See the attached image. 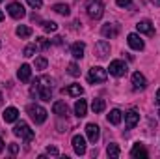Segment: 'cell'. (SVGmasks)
<instances>
[{
	"label": "cell",
	"instance_id": "obj_37",
	"mask_svg": "<svg viewBox=\"0 0 160 159\" xmlns=\"http://www.w3.org/2000/svg\"><path fill=\"white\" fill-rule=\"evenodd\" d=\"M52 43H56V45H62V43H63V38H62V36H56V38L52 40Z\"/></svg>",
	"mask_w": 160,
	"mask_h": 159
},
{
	"label": "cell",
	"instance_id": "obj_22",
	"mask_svg": "<svg viewBox=\"0 0 160 159\" xmlns=\"http://www.w3.org/2000/svg\"><path fill=\"white\" fill-rule=\"evenodd\" d=\"M82 92H84V88H82L80 84H71V86L63 88V94L73 96V97H78V96H82Z\"/></svg>",
	"mask_w": 160,
	"mask_h": 159
},
{
	"label": "cell",
	"instance_id": "obj_27",
	"mask_svg": "<svg viewBox=\"0 0 160 159\" xmlns=\"http://www.w3.org/2000/svg\"><path fill=\"white\" fill-rule=\"evenodd\" d=\"M41 26H43V30H45V32H48V34H50V32H56V30H58V25H56L54 21H45V23H43Z\"/></svg>",
	"mask_w": 160,
	"mask_h": 159
},
{
	"label": "cell",
	"instance_id": "obj_36",
	"mask_svg": "<svg viewBox=\"0 0 160 159\" xmlns=\"http://www.w3.org/2000/svg\"><path fill=\"white\" fill-rule=\"evenodd\" d=\"M9 152H11V154L15 156V154L19 152V146H17V144H9Z\"/></svg>",
	"mask_w": 160,
	"mask_h": 159
},
{
	"label": "cell",
	"instance_id": "obj_41",
	"mask_svg": "<svg viewBox=\"0 0 160 159\" xmlns=\"http://www.w3.org/2000/svg\"><path fill=\"white\" fill-rule=\"evenodd\" d=\"M2 21H4V13L0 11V23H2Z\"/></svg>",
	"mask_w": 160,
	"mask_h": 159
},
{
	"label": "cell",
	"instance_id": "obj_5",
	"mask_svg": "<svg viewBox=\"0 0 160 159\" xmlns=\"http://www.w3.org/2000/svg\"><path fill=\"white\" fill-rule=\"evenodd\" d=\"M26 112H28V116L34 120L36 123H45V120H47V111L41 105H28Z\"/></svg>",
	"mask_w": 160,
	"mask_h": 159
},
{
	"label": "cell",
	"instance_id": "obj_29",
	"mask_svg": "<svg viewBox=\"0 0 160 159\" xmlns=\"http://www.w3.org/2000/svg\"><path fill=\"white\" fill-rule=\"evenodd\" d=\"M36 51H38V45H26V47H24V51H22V54H24L26 58H30V56H34V54H36Z\"/></svg>",
	"mask_w": 160,
	"mask_h": 159
},
{
	"label": "cell",
	"instance_id": "obj_17",
	"mask_svg": "<svg viewBox=\"0 0 160 159\" xmlns=\"http://www.w3.org/2000/svg\"><path fill=\"white\" fill-rule=\"evenodd\" d=\"M132 84H134L136 90H143L147 86V80H145V77L140 71H136V73H132Z\"/></svg>",
	"mask_w": 160,
	"mask_h": 159
},
{
	"label": "cell",
	"instance_id": "obj_18",
	"mask_svg": "<svg viewBox=\"0 0 160 159\" xmlns=\"http://www.w3.org/2000/svg\"><path fill=\"white\" fill-rule=\"evenodd\" d=\"M4 122L6 123H11V122H17V118H19V111L15 109V107H8L6 111H4Z\"/></svg>",
	"mask_w": 160,
	"mask_h": 159
},
{
	"label": "cell",
	"instance_id": "obj_42",
	"mask_svg": "<svg viewBox=\"0 0 160 159\" xmlns=\"http://www.w3.org/2000/svg\"><path fill=\"white\" fill-rule=\"evenodd\" d=\"M2 99H4V97H2V92H0V103H2Z\"/></svg>",
	"mask_w": 160,
	"mask_h": 159
},
{
	"label": "cell",
	"instance_id": "obj_24",
	"mask_svg": "<svg viewBox=\"0 0 160 159\" xmlns=\"http://www.w3.org/2000/svg\"><path fill=\"white\" fill-rule=\"evenodd\" d=\"M52 9H54L56 13L63 15V17H67V15L71 13V9H69V6H67V4H54V6H52Z\"/></svg>",
	"mask_w": 160,
	"mask_h": 159
},
{
	"label": "cell",
	"instance_id": "obj_33",
	"mask_svg": "<svg viewBox=\"0 0 160 159\" xmlns=\"http://www.w3.org/2000/svg\"><path fill=\"white\" fill-rule=\"evenodd\" d=\"M28 4H30V8H34V9H39L41 6H43V0H26Z\"/></svg>",
	"mask_w": 160,
	"mask_h": 159
},
{
	"label": "cell",
	"instance_id": "obj_7",
	"mask_svg": "<svg viewBox=\"0 0 160 159\" xmlns=\"http://www.w3.org/2000/svg\"><path fill=\"white\" fill-rule=\"evenodd\" d=\"M86 135H88L89 142L97 144L99 139H101V127H99L97 123H88V125H86Z\"/></svg>",
	"mask_w": 160,
	"mask_h": 159
},
{
	"label": "cell",
	"instance_id": "obj_8",
	"mask_svg": "<svg viewBox=\"0 0 160 159\" xmlns=\"http://www.w3.org/2000/svg\"><path fill=\"white\" fill-rule=\"evenodd\" d=\"M121 26L119 25H116V23H108V25H104L102 28H101V34L104 36V38H108V40H114V38H118V34H119Z\"/></svg>",
	"mask_w": 160,
	"mask_h": 159
},
{
	"label": "cell",
	"instance_id": "obj_44",
	"mask_svg": "<svg viewBox=\"0 0 160 159\" xmlns=\"http://www.w3.org/2000/svg\"><path fill=\"white\" fill-rule=\"evenodd\" d=\"M0 2H4V0H0Z\"/></svg>",
	"mask_w": 160,
	"mask_h": 159
},
{
	"label": "cell",
	"instance_id": "obj_3",
	"mask_svg": "<svg viewBox=\"0 0 160 159\" xmlns=\"http://www.w3.org/2000/svg\"><path fill=\"white\" fill-rule=\"evenodd\" d=\"M108 79V71L101 66H93L88 73V82L89 84H99V82H104Z\"/></svg>",
	"mask_w": 160,
	"mask_h": 159
},
{
	"label": "cell",
	"instance_id": "obj_1",
	"mask_svg": "<svg viewBox=\"0 0 160 159\" xmlns=\"http://www.w3.org/2000/svg\"><path fill=\"white\" fill-rule=\"evenodd\" d=\"M30 96L32 97H38L41 101H50L52 97V84L48 77H38V79L32 82V88H30Z\"/></svg>",
	"mask_w": 160,
	"mask_h": 159
},
{
	"label": "cell",
	"instance_id": "obj_16",
	"mask_svg": "<svg viewBox=\"0 0 160 159\" xmlns=\"http://www.w3.org/2000/svg\"><path fill=\"white\" fill-rule=\"evenodd\" d=\"M17 77L21 82H28L30 77H32V68L28 66V64H22L21 68H19V71H17Z\"/></svg>",
	"mask_w": 160,
	"mask_h": 159
},
{
	"label": "cell",
	"instance_id": "obj_9",
	"mask_svg": "<svg viewBox=\"0 0 160 159\" xmlns=\"http://www.w3.org/2000/svg\"><path fill=\"white\" fill-rule=\"evenodd\" d=\"M8 13H9L13 19H22V17L26 15L22 4H19V2H11V4H8Z\"/></svg>",
	"mask_w": 160,
	"mask_h": 159
},
{
	"label": "cell",
	"instance_id": "obj_23",
	"mask_svg": "<svg viewBox=\"0 0 160 159\" xmlns=\"http://www.w3.org/2000/svg\"><path fill=\"white\" fill-rule=\"evenodd\" d=\"M121 118H123V114H121L119 109H112L110 114H108V122H110L112 125H118V123L121 122Z\"/></svg>",
	"mask_w": 160,
	"mask_h": 159
},
{
	"label": "cell",
	"instance_id": "obj_28",
	"mask_svg": "<svg viewBox=\"0 0 160 159\" xmlns=\"http://www.w3.org/2000/svg\"><path fill=\"white\" fill-rule=\"evenodd\" d=\"M106 154H108V157H119V146L118 144H110L108 148H106Z\"/></svg>",
	"mask_w": 160,
	"mask_h": 159
},
{
	"label": "cell",
	"instance_id": "obj_26",
	"mask_svg": "<svg viewBox=\"0 0 160 159\" xmlns=\"http://www.w3.org/2000/svg\"><path fill=\"white\" fill-rule=\"evenodd\" d=\"M104 107H106L104 99H93V101H91V109H93V112H95V114L102 112V111H104Z\"/></svg>",
	"mask_w": 160,
	"mask_h": 159
},
{
	"label": "cell",
	"instance_id": "obj_15",
	"mask_svg": "<svg viewBox=\"0 0 160 159\" xmlns=\"http://www.w3.org/2000/svg\"><path fill=\"white\" fill-rule=\"evenodd\" d=\"M138 122H140V114H138L136 111H128V112H125V125H127V129H132Z\"/></svg>",
	"mask_w": 160,
	"mask_h": 159
},
{
	"label": "cell",
	"instance_id": "obj_21",
	"mask_svg": "<svg viewBox=\"0 0 160 159\" xmlns=\"http://www.w3.org/2000/svg\"><path fill=\"white\" fill-rule=\"evenodd\" d=\"M86 112H88V103H86V99H78V101L75 103V114H77L78 118H84Z\"/></svg>",
	"mask_w": 160,
	"mask_h": 159
},
{
	"label": "cell",
	"instance_id": "obj_40",
	"mask_svg": "<svg viewBox=\"0 0 160 159\" xmlns=\"http://www.w3.org/2000/svg\"><path fill=\"white\" fill-rule=\"evenodd\" d=\"M2 150H4V140L0 139V154H2Z\"/></svg>",
	"mask_w": 160,
	"mask_h": 159
},
{
	"label": "cell",
	"instance_id": "obj_31",
	"mask_svg": "<svg viewBox=\"0 0 160 159\" xmlns=\"http://www.w3.org/2000/svg\"><path fill=\"white\" fill-rule=\"evenodd\" d=\"M36 41H38V47L43 49V51H47V49L50 47V41L47 40V38H36Z\"/></svg>",
	"mask_w": 160,
	"mask_h": 159
},
{
	"label": "cell",
	"instance_id": "obj_39",
	"mask_svg": "<svg viewBox=\"0 0 160 159\" xmlns=\"http://www.w3.org/2000/svg\"><path fill=\"white\" fill-rule=\"evenodd\" d=\"M151 2H153V4H155L157 8H160V0H151Z\"/></svg>",
	"mask_w": 160,
	"mask_h": 159
},
{
	"label": "cell",
	"instance_id": "obj_30",
	"mask_svg": "<svg viewBox=\"0 0 160 159\" xmlns=\"http://www.w3.org/2000/svg\"><path fill=\"white\" fill-rule=\"evenodd\" d=\"M67 73H69V75H73V77H78V75H80V69H78V66H77L75 62H71V64L67 66Z\"/></svg>",
	"mask_w": 160,
	"mask_h": 159
},
{
	"label": "cell",
	"instance_id": "obj_2",
	"mask_svg": "<svg viewBox=\"0 0 160 159\" xmlns=\"http://www.w3.org/2000/svg\"><path fill=\"white\" fill-rule=\"evenodd\" d=\"M13 135L21 137L26 144L34 140V131L30 129V125H28L26 122H17V123H15V127H13Z\"/></svg>",
	"mask_w": 160,
	"mask_h": 159
},
{
	"label": "cell",
	"instance_id": "obj_43",
	"mask_svg": "<svg viewBox=\"0 0 160 159\" xmlns=\"http://www.w3.org/2000/svg\"><path fill=\"white\" fill-rule=\"evenodd\" d=\"M158 116H160V111H158Z\"/></svg>",
	"mask_w": 160,
	"mask_h": 159
},
{
	"label": "cell",
	"instance_id": "obj_25",
	"mask_svg": "<svg viewBox=\"0 0 160 159\" xmlns=\"http://www.w3.org/2000/svg\"><path fill=\"white\" fill-rule=\"evenodd\" d=\"M15 34L19 36V38H30L32 36V28H28V26H24V25H21V26H17V30H15Z\"/></svg>",
	"mask_w": 160,
	"mask_h": 159
},
{
	"label": "cell",
	"instance_id": "obj_4",
	"mask_svg": "<svg viewBox=\"0 0 160 159\" xmlns=\"http://www.w3.org/2000/svg\"><path fill=\"white\" fill-rule=\"evenodd\" d=\"M86 11L91 19H101L102 13H104V4L101 0H88V6H86Z\"/></svg>",
	"mask_w": 160,
	"mask_h": 159
},
{
	"label": "cell",
	"instance_id": "obj_35",
	"mask_svg": "<svg viewBox=\"0 0 160 159\" xmlns=\"http://www.w3.org/2000/svg\"><path fill=\"white\" fill-rule=\"evenodd\" d=\"M47 154H48V156H58V150H56L54 146H48V148H47Z\"/></svg>",
	"mask_w": 160,
	"mask_h": 159
},
{
	"label": "cell",
	"instance_id": "obj_11",
	"mask_svg": "<svg viewBox=\"0 0 160 159\" xmlns=\"http://www.w3.org/2000/svg\"><path fill=\"white\" fill-rule=\"evenodd\" d=\"M110 54V43H106V41H97L95 43V56L97 58H106Z\"/></svg>",
	"mask_w": 160,
	"mask_h": 159
},
{
	"label": "cell",
	"instance_id": "obj_6",
	"mask_svg": "<svg viewBox=\"0 0 160 159\" xmlns=\"http://www.w3.org/2000/svg\"><path fill=\"white\" fill-rule=\"evenodd\" d=\"M108 71H110V75H114V77H123V75H127L128 68H127V64H125L123 60H114V62H110Z\"/></svg>",
	"mask_w": 160,
	"mask_h": 159
},
{
	"label": "cell",
	"instance_id": "obj_13",
	"mask_svg": "<svg viewBox=\"0 0 160 159\" xmlns=\"http://www.w3.org/2000/svg\"><path fill=\"white\" fill-rule=\"evenodd\" d=\"M127 41H128V47H130V49H134V51H143V47H145L143 40H142L138 34H128Z\"/></svg>",
	"mask_w": 160,
	"mask_h": 159
},
{
	"label": "cell",
	"instance_id": "obj_32",
	"mask_svg": "<svg viewBox=\"0 0 160 159\" xmlns=\"http://www.w3.org/2000/svg\"><path fill=\"white\" fill-rule=\"evenodd\" d=\"M47 58L45 56H39V58H36V69H45L47 68Z\"/></svg>",
	"mask_w": 160,
	"mask_h": 159
},
{
	"label": "cell",
	"instance_id": "obj_38",
	"mask_svg": "<svg viewBox=\"0 0 160 159\" xmlns=\"http://www.w3.org/2000/svg\"><path fill=\"white\" fill-rule=\"evenodd\" d=\"M155 105H160V90L157 92V97H155Z\"/></svg>",
	"mask_w": 160,
	"mask_h": 159
},
{
	"label": "cell",
	"instance_id": "obj_20",
	"mask_svg": "<svg viewBox=\"0 0 160 159\" xmlns=\"http://www.w3.org/2000/svg\"><path fill=\"white\" fill-rule=\"evenodd\" d=\"M130 156H132V157H149V152L145 150L143 144L138 142V144H134V148L130 150Z\"/></svg>",
	"mask_w": 160,
	"mask_h": 159
},
{
	"label": "cell",
	"instance_id": "obj_14",
	"mask_svg": "<svg viewBox=\"0 0 160 159\" xmlns=\"http://www.w3.org/2000/svg\"><path fill=\"white\" fill-rule=\"evenodd\" d=\"M52 112L58 114L60 118H63V116L69 114V107H67L65 101H54V105H52Z\"/></svg>",
	"mask_w": 160,
	"mask_h": 159
},
{
	"label": "cell",
	"instance_id": "obj_19",
	"mask_svg": "<svg viewBox=\"0 0 160 159\" xmlns=\"http://www.w3.org/2000/svg\"><path fill=\"white\" fill-rule=\"evenodd\" d=\"M84 51H86V45H84L82 41H77V43L71 45V54H73V58H77V60L84 56Z\"/></svg>",
	"mask_w": 160,
	"mask_h": 159
},
{
	"label": "cell",
	"instance_id": "obj_34",
	"mask_svg": "<svg viewBox=\"0 0 160 159\" xmlns=\"http://www.w3.org/2000/svg\"><path fill=\"white\" fill-rule=\"evenodd\" d=\"M116 4H118L119 8H128V6L132 4V0H116Z\"/></svg>",
	"mask_w": 160,
	"mask_h": 159
},
{
	"label": "cell",
	"instance_id": "obj_10",
	"mask_svg": "<svg viewBox=\"0 0 160 159\" xmlns=\"http://www.w3.org/2000/svg\"><path fill=\"white\" fill-rule=\"evenodd\" d=\"M71 144H73V150H75L77 156H84L86 154V139L82 135H75L73 140H71Z\"/></svg>",
	"mask_w": 160,
	"mask_h": 159
},
{
	"label": "cell",
	"instance_id": "obj_12",
	"mask_svg": "<svg viewBox=\"0 0 160 159\" xmlns=\"http://www.w3.org/2000/svg\"><path fill=\"white\" fill-rule=\"evenodd\" d=\"M136 28H138L140 34H147V36H153V34H155V26H153V23H151L149 19L140 21V23L136 25Z\"/></svg>",
	"mask_w": 160,
	"mask_h": 159
}]
</instances>
